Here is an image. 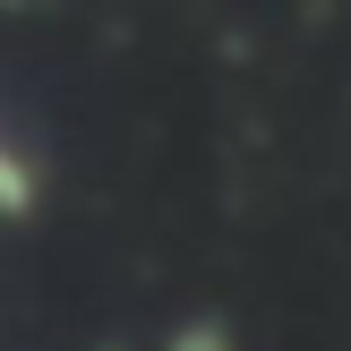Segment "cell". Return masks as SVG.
<instances>
[{
  "mask_svg": "<svg viewBox=\"0 0 351 351\" xmlns=\"http://www.w3.org/2000/svg\"><path fill=\"white\" fill-rule=\"evenodd\" d=\"M34 206H43V163L0 129V223H26Z\"/></svg>",
  "mask_w": 351,
  "mask_h": 351,
  "instance_id": "6da1fadb",
  "label": "cell"
},
{
  "mask_svg": "<svg viewBox=\"0 0 351 351\" xmlns=\"http://www.w3.org/2000/svg\"><path fill=\"white\" fill-rule=\"evenodd\" d=\"M163 351H240V335H232V317H223V308H189V317L171 326Z\"/></svg>",
  "mask_w": 351,
  "mask_h": 351,
  "instance_id": "7a4b0ae2",
  "label": "cell"
}]
</instances>
